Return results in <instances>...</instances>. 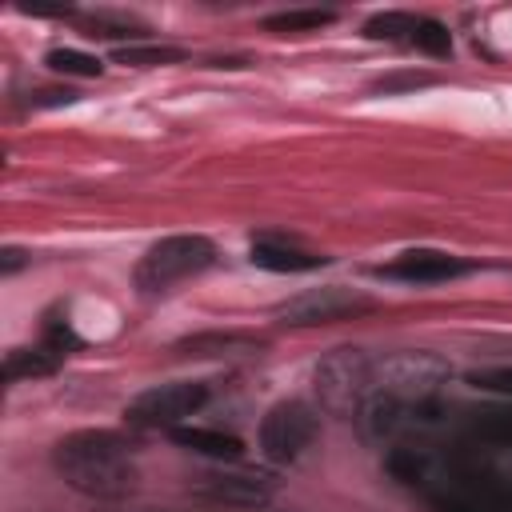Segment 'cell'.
<instances>
[{"instance_id":"obj_22","label":"cell","mask_w":512,"mask_h":512,"mask_svg":"<svg viewBox=\"0 0 512 512\" xmlns=\"http://www.w3.org/2000/svg\"><path fill=\"white\" fill-rule=\"evenodd\" d=\"M472 384H476V388H488V392H500V396H512V368H488V372H476Z\"/></svg>"},{"instance_id":"obj_3","label":"cell","mask_w":512,"mask_h":512,"mask_svg":"<svg viewBox=\"0 0 512 512\" xmlns=\"http://www.w3.org/2000/svg\"><path fill=\"white\" fill-rule=\"evenodd\" d=\"M216 264V244L200 232H176V236H164L156 240L140 260H136V288L140 292H164L188 276H200Z\"/></svg>"},{"instance_id":"obj_16","label":"cell","mask_w":512,"mask_h":512,"mask_svg":"<svg viewBox=\"0 0 512 512\" xmlns=\"http://www.w3.org/2000/svg\"><path fill=\"white\" fill-rule=\"evenodd\" d=\"M112 56L124 68H160V64H180L184 60V52L172 48V44H120Z\"/></svg>"},{"instance_id":"obj_9","label":"cell","mask_w":512,"mask_h":512,"mask_svg":"<svg viewBox=\"0 0 512 512\" xmlns=\"http://www.w3.org/2000/svg\"><path fill=\"white\" fill-rule=\"evenodd\" d=\"M376 272L388 280H404V284H440V280H456V276L472 272V264L452 252H440V248H408L396 260L380 264Z\"/></svg>"},{"instance_id":"obj_2","label":"cell","mask_w":512,"mask_h":512,"mask_svg":"<svg viewBox=\"0 0 512 512\" xmlns=\"http://www.w3.org/2000/svg\"><path fill=\"white\" fill-rule=\"evenodd\" d=\"M372 372H376V356H368L364 348H332L312 368V392L328 416L352 420L372 396Z\"/></svg>"},{"instance_id":"obj_14","label":"cell","mask_w":512,"mask_h":512,"mask_svg":"<svg viewBox=\"0 0 512 512\" xmlns=\"http://www.w3.org/2000/svg\"><path fill=\"white\" fill-rule=\"evenodd\" d=\"M64 352L40 344V348H8L4 352V380L8 384H20V380H40V376H52L60 368Z\"/></svg>"},{"instance_id":"obj_13","label":"cell","mask_w":512,"mask_h":512,"mask_svg":"<svg viewBox=\"0 0 512 512\" xmlns=\"http://www.w3.org/2000/svg\"><path fill=\"white\" fill-rule=\"evenodd\" d=\"M172 440L180 448H188V452L208 456V460H240V452H244V440L240 436H232L224 428H204V424H180L172 432Z\"/></svg>"},{"instance_id":"obj_6","label":"cell","mask_w":512,"mask_h":512,"mask_svg":"<svg viewBox=\"0 0 512 512\" xmlns=\"http://www.w3.org/2000/svg\"><path fill=\"white\" fill-rule=\"evenodd\" d=\"M448 376L452 368L432 352H392L376 360L372 392L408 396V400H440V388Z\"/></svg>"},{"instance_id":"obj_7","label":"cell","mask_w":512,"mask_h":512,"mask_svg":"<svg viewBox=\"0 0 512 512\" xmlns=\"http://www.w3.org/2000/svg\"><path fill=\"white\" fill-rule=\"evenodd\" d=\"M372 308V296L344 288V284H324V288H304L276 304V320L288 328H316V324H336L348 316H360Z\"/></svg>"},{"instance_id":"obj_20","label":"cell","mask_w":512,"mask_h":512,"mask_svg":"<svg viewBox=\"0 0 512 512\" xmlns=\"http://www.w3.org/2000/svg\"><path fill=\"white\" fill-rule=\"evenodd\" d=\"M476 432H480V436H492V440H508V444H512V408L480 412V416H476Z\"/></svg>"},{"instance_id":"obj_18","label":"cell","mask_w":512,"mask_h":512,"mask_svg":"<svg viewBox=\"0 0 512 512\" xmlns=\"http://www.w3.org/2000/svg\"><path fill=\"white\" fill-rule=\"evenodd\" d=\"M44 64L60 76H100L104 72V64L92 52H80V48H48Z\"/></svg>"},{"instance_id":"obj_11","label":"cell","mask_w":512,"mask_h":512,"mask_svg":"<svg viewBox=\"0 0 512 512\" xmlns=\"http://www.w3.org/2000/svg\"><path fill=\"white\" fill-rule=\"evenodd\" d=\"M436 512H512V488L472 484L460 476L444 496H436Z\"/></svg>"},{"instance_id":"obj_1","label":"cell","mask_w":512,"mask_h":512,"mask_svg":"<svg viewBox=\"0 0 512 512\" xmlns=\"http://www.w3.org/2000/svg\"><path fill=\"white\" fill-rule=\"evenodd\" d=\"M56 476L88 500H124L140 484L136 456L124 436L108 428H76L52 444Z\"/></svg>"},{"instance_id":"obj_24","label":"cell","mask_w":512,"mask_h":512,"mask_svg":"<svg viewBox=\"0 0 512 512\" xmlns=\"http://www.w3.org/2000/svg\"><path fill=\"white\" fill-rule=\"evenodd\" d=\"M28 260H32V256H28L24 248H12V244H8V248L0 252V276H16V272H20Z\"/></svg>"},{"instance_id":"obj_10","label":"cell","mask_w":512,"mask_h":512,"mask_svg":"<svg viewBox=\"0 0 512 512\" xmlns=\"http://www.w3.org/2000/svg\"><path fill=\"white\" fill-rule=\"evenodd\" d=\"M260 348L264 340L244 332H196L176 340V352L192 360H244V356H260Z\"/></svg>"},{"instance_id":"obj_19","label":"cell","mask_w":512,"mask_h":512,"mask_svg":"<svg viewBox=\"0 0 512 512\" xmlns=\"http://www.w3.org/2000/svg\"><path fill=\"white\" fill-rule=\"evenodd\" d=\"M408 44H416L424 56H436V60L452 56V32L432 16H416V32H412Z\"/></svg>"},{"instance_id":"obj_23","label":"cell","mask_w":512,"mask_h":512,"mask_svg":"<svg viewBox=\"0 0 512 512\" xmlns=\"http://www.w3.org/2000/svg\"><path fill=\"white\" fill-rule=\"evenodd\" d=\"M72 100H76V92H68V88H36L28 96L32 108H60V104H72Z\"/></svg>"},{"instance_id":"obj_21","label":"cell","mask_w":512,"mask_h":512,"mask_svg":"<svg viewBox=\"0 0 512 512\" xmlns=\"http://www.w3.org/2000/svg\"><path fill=\"white\" fill-rule=\"evenodd\" d=\"M436 76L432 72H396V76H384V80H376V92H400V88H424V84H432Z\"/></svg>"},{"instance_id":"obj_5","label":"cell","mask_w":512,"mask_h":512,"mask_svg":"<svg viewBox=\"0 0 512 512\" xmlns=\"http://www.w3.org/2000/svg\"><path fill=\"white\" fill-rule=\"evenodd\" d=\"M208 400H212V388L204 380H168V384H152V388L136 392L124 408V420L132 428H168V432H176Z\"/></svg>"},{"instance_id":"obj_12","label":"cell","mask_w":512,"mask_h":512,"mask_svg":"<svg viewBox=\"0 0 512 512\" xmlns=\"http://www.w3.org/2000/svg\"><path fill=\"white\" fill-rule=\"evenodd\" d=\"M252 264L268 268V272H312V268H324L328 256L308 252L300 244H284V240H256L252 244Z\"/></svg>"},{"instance_id":"obj_4","label":"cell","mask_w":512,"mask_h":512,"mask_svg":"<svg viewBox=\"0 0 512 512\" xmlns=\"http://www.w3.org/2000/svg\"><path fill=\"white\" fill-rule=\"evenodd\" d=\"M320 436V412L308 400H276L256 428V448L268 464H296Z\"/></svg>"},{"instance_id":"obj_17","label":"cell","mask_w":512,"mask_h":512,"mask_svg":"<svg viewBox=\"0 0 512 512\" xmlns=\"http://www.w3.org/2000/svg\"><path fill=\"white\" fill-rule=\"evenodd\" d=\"M368 40H388V44H396V40H412V32H416V16L412 12H372L368 20H364V28H360Z\"/></svg>"},{"instance_id":"obj_15","label":"cell","mask_w":512,"mask_h":512,"mask_svg":"<svg viewBox=\"0 0 512 512\" xmlns=\"http://www.w3.org/2000/svg\"><path fill=\"white\" fill-rule=\"evenodd\" d=\"M332 20H336L332 8H284V12L264 16V28L276 36H300V32H320Z\"/></svg>"},{"instance_id":"obj_8","label":"cell","mask_w":512,"mask_h":512,"mask_svg":"<svg viewBox=\"0 0 512 512\" xmlns=\"http://www.w3.org/2000/svg\"><path fill=\"white\" fill-rule=\"evenodd\" d=\"M276 484L256 472H204L196 476V496L216 508H264Z\"/></svg>"}]
</instances>
